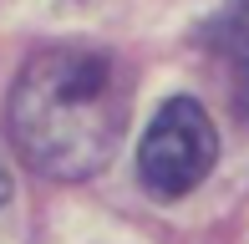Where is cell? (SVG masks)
<instances>
[{
	"label": "cell",
	"instance_id": "6da1fadb",
	"mask_svg": "<svg viewBox=\"0 0 249 244\" xmlns=\"http://www.w3.org/2000/svg\"><path fill=\"white\" fill-rule=\"evenodd\" d=\"M127 127V71L92 46H51L10 92V142L36 173L87 178L107 168Z\"/></svg>",
	"mask_w": 249,
	"mask_h": 244
},
{
	"label": "cell",
	"instance_id": "7a4b0ae2",
	"mask_svg": "<svg viewBox=\"0 0 249 244\" xmlns=\"http://www.w3.org/2000/svg\"><path fill=\"white\" fill-rule=\"evenodd\" d=\"M213 148H219V138H213L209 112L188 97H178L153 117L148 138L138 148V173L153 193L178 198L194 183H203V173L213 168Z\"/></svg>",
	"mask_w": 249,
	"mask_h": 244
},
{
	"label": "cell",
	"instance_id": "3957f363",
	"mask_svg": "<svg viewBox=\"0 0 249 244\" xmlns=\"http://www.w3.org/2000/svg\"><path fill=\"white\" fill-rule=\"evenodd\" d=\"M213 51H219V61H224L234 107L249 117V5L229 10V16L213 26Z\"/></svg>",
	"mask_w": 249,
	"mask_h": 244
},
{
	"label": "cell",
	"instance_id": "277c9868",
	"mask_svg": "<svg viewBox=\"0 0 249 244\" xmlns=\"http://www.w3.org/2000/svg\"><path fill=\"white\" fill-rule=\"evenodd\" d=\"M10 198V168H5V158H0V204Z\"/></svg>",
	"mask_w": 249,
	"mask_h": 244
}]
</instances>
